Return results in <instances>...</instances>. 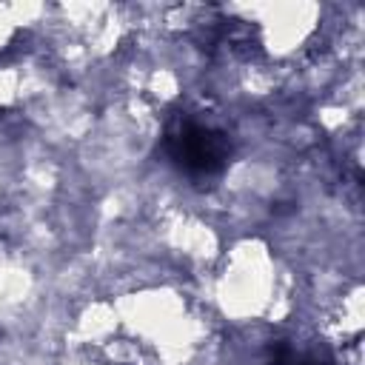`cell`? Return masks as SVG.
<instances>
[{
	"instance_id": "cell-1",
	"label": "cell",
	"mask_w": 365,
	"mask_h": 365,
	"mask_svg": "<svg viewBox=\"0 0 365 365\" xmlns=\"http://www.w3.org/2000/svg\"><path fill=\"white\" fill-rule=\"evenodd\" d=\"M165 151L171 163L191 180H208L222 174L231 160V140L214 123L191 114H177L165 131Z\"/></svg>"
}]
</instances>
